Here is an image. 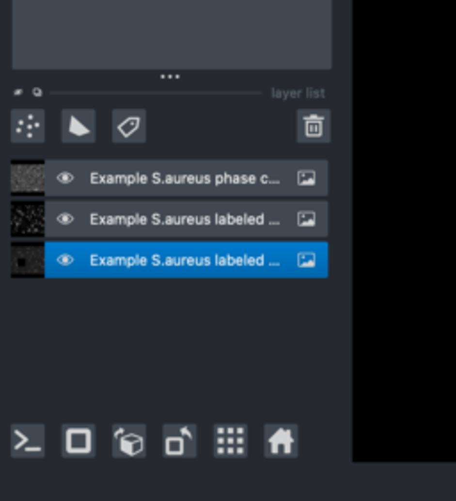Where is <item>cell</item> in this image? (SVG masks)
Returning <instances> with one entry per match:
<instances>
[{
    "mask_svg": "<svg viewBox=\"0 0 456 501\" xmlns=\"http://www.w3.org/2000/svg\"><path fill=\"white\" fill-rule=\"evenodd\" d=\"M139 123H141V118H139V116H132V118H128V120H123L120 125H118V134H120L121 138H128L134 130L139 129Z\"/></svg>",
    "mask_w": 456,
    "mask_h": 501,
    "instance_id": "6",
    "label": "cell"
},
{
    "mask_svg": "<svg viewBox=\"0 0 456 501\" xmlns=\"http://www.w3.org/2000/svg\"><path fill=\"white\" fill-rule=\"evenodd\" d=\"M214 442L216 444H220V446L226 444V435H214Z\"/></svg>",
    "mask_w": 456,
    "mask_h": 501,
    "instance_id": "14",
    "label": "cell"
},
{
    "mask_svg": "<svg viewBox=\"0 0 456 501\" xmlns=\"http://www.w3.org/2000/svg\"><path fill=\"white\" fill-rule=\"evenodd\" d=\"M226 435H236V426H226Z\"/></svg>",
    "mask_w": 456,
    "mask_h": 501,
    "instance_id": "17",
    "label": "cell"
},
{
    "mask_svg": "<svg viewBox=\"0 0 456 501\" xmlns=\"http://www.w3.org/2000/svg\"><path fill=\"white\" fill-rule=\"evenodd\" d=\"M226 457H237L236 444H226Z\"/></svg>",
    "mask_w": 456,
    "mask_h": 501,
    "instance_id": "12",
    "label": "cell"
},
{
    "mask_svg": "<svg viewBox=\"0 0 456 501\" xmlns=\"http://www.w3.org/2000/svg\"><path fill=\"white\" fill-rule=\"evenodd\" d=\"M126 432H128V426H116L114 430H112V439H120L121 435H125Z\"/></svg>",
    "mask_w": 456,
    "mask_h": 501,
    "instance_id": "9",
    "label": "cell"
},
{
    "mask_svg": "<svg viewBox=\"0 0 456 501\" xmlns=\"http://www.w3.org/2000/svg\"><path fill=\"white\" fill-rule=\"evenodd\" d=\"M66 130L72 134V138H84V136L89 132V129L86 127V123H82L77 116H72V118H70V123H68Z\"/></svg>",
    "mask_w": 456,
    "mask_h": 501,
    "instance_id": "7",
    "label": "cell"
},
{
    "mask_svg": "<svg viewBox=\"0 0 456 501\" xmlns=\"http://www.w3.org/2000/svg\"><path fill=\"white\" fill-rule=\"evenodd\" d=\"M176 430L180 432V435L187 442H194V439H196V428H194L192 424H189V426H178Z\"/></svg>",
    "mask_w": 456,
    "mask_h": 501,
    "instance_id": "8",
    "label": "cell"
},
{
    "mask_svg": "<svg viewBox=\"0 0 456 501\" xmlns=\"http://www.w3.org/2000/svg\"><path fill=\"white\" fill-rule=\"evenodd\" d=\"M236 452H237V457L242 455V457H246L248 455V448L246 444H236Z\"/></svg>",
    "mask_w": 456,
    "mask_h": 501,
    "instance_id": "11",
    "label": "cell"
},
{
    "mask_svg": "<svg viewBox=\"0 0 456 501\" xmlns=\"http://www.w3.org/2000/svg\"><path fill=\"white\" fill-rule=\"evenodd\" d=\"M226 444H236V435H226Z\"/></svg>",
    "mask_w": 456,
    "mask_h": 501,
    "instance_id": "16",
    "label": "cell"
},
{
    "mask_svg": "<svg viewBox=\"0 0 456 501\" xmlns=\"http://www.w3.org/2000/svg\"><path fill=\"white\" fill-rule=\"evenodd\" d=\"M214 435H226V426H216L214 428Z\"/></svg>",
    "mask_w": 456,
    "mask_h": 501,
    "instance_id": "15",
    "label": "cell"
},
{
    "mask_svg": "<svg viewBox=\"0 0 456 501\" xmlns=\"http://www.w3.org/2000/svg\"><path fill=\"white\" fill-rule=\"evenodd\" d=\"M266 453L275 457L296 455V428L294 426H267L266 428Z\"/></svg>",
    "mask_w": 456,
    "mask_h": 501,
    "instance_id": "1",
    "label": "cell"
},
{
    "mask_svg": "<svg viewBox=\"0 0 456 501\" xmlns=\"http://www.w3.org/2000/svg\"><path fill=\"white\" fill-rule=\"evenodd\" d=\"M214 455H216V457H223V455L226 457V444H223V446H220V444H216V448H214Z\"/></svg>",
    "mask_w": 456,
    "mask_h": 501,
    "instance_id": "10",
    "label": "cell"
},
{
    "mask_svg": "<svg viewBox=\"0 0 456 501\" xmlns=\"http://www.w3.org/2000/svg\"><path fill=\"white\" fill-rule=\"evenodd\" d=\"M93 426H64L63 450L64 455H91L93 453Z\"/></svg>",
    "mask_w": 456,
    "mask_h": 501,
    "instance_id": "2",
    "label": "cell"
},
{
    "mask_svg": "<svg viewBox=\"0 0 456 501\" xmlns=\"http://www.w3.org/2000/svg\"><path fill=\"white\" fill-rule=\"evenodd\" d=\"M114 442V453L118 457H138L144 453V430L143 432L128 430Z\"/></svg>",
    "mask_w": 456,
    "mask_h": 501,
    "instance_id": "3",
    "label": "cell"
},
{
    "mask_svg": "<svg viewBox=\"0 0 456 501\" xmlns=\"http://www.w3.org/2000/svg\"><path fill=\"white\" fill-rule=\"evenodd\" d=\"M236 435H248L246 424H239V426H236Z\"/></svg>",
    "mask_w": 456,
    "mask_h": 501,
    "instance_id": "13",
    "label": "cell"
},
{
    "mask_svg": "<svg viewBox=\"0 0 456 501\" xmlns=\"http://www.w3.org/2000/svg\"><path fill=\"white\" fill-rule=\"evenodd\" d=\"M186 439L180 435V432L176 430L175 434H171L166 430L164 432V455L166 457H178L186 453Z\"/></svg>",
    "mask_w": 456,
    "mask_h": 501,
    "instance_id": "4",
    "label": "cell"
},
{
    "mask_svg": "<svg viewBox=\"0 0 456 501\" xmlns=\"http://www.w3.org/2000/svg\"><path fill=\"white\" fill-rule=\"evenodd\" d=\"M305 134L308 138H319L323 134V118L321 116H305Z\"/></svg>",
    "mask_w": 456,
    "mask_h": 501,
    "instance_id": "5",
    "label": "cell"
}]
</instances>
